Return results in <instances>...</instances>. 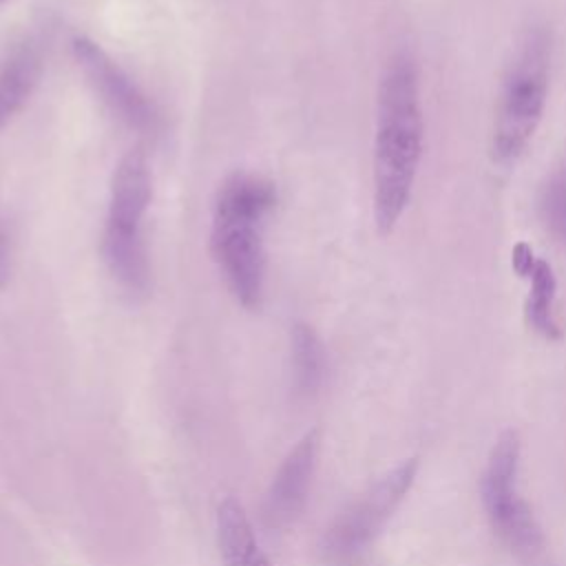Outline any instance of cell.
Here are the masks:
<instances>
[{"label": "cell", "mask_w": 566, "mask_h": 566, "mask_svg": "<svg viewBox=\"0 0 566 566\" xmlns=\"http://www.w3.org/2000/svg\"><path fill=\"white\" fill-rule=\"evenodd\" d=\"M102 254L108 272L130 296H144L150 287V263L142 228L104 226Z\"/></svg>", "instance_id": "10"}, {"label": "cell", "mask_w": 566, "mask_h": 566, "mask_svg": "<svg viewBox=\"0 0 566 566\" xmlns=\"http://www.w3.org/2000/svg\"><path fill=\"white\" fill-rule=\"evenodd\" d=\"M0 2H2V0H0Z\"/></svg>", "instance_id": "16"}, {"label": "cell", "mask_w": 566, "mask_h": 566, "mask_svg": "<svg viewBox=\"0 0 566 566\" xmlns=\"http://www.w3.org/2000/svg\"><path fill=\"white\" fill-rule=\"evenodd\" d=\"M537 210L551 237L566 248V166L553 170L542 184Z\"/></svg>", "instance_id": "14"}, {"label": "cell", "mask_w": 566, "mask_h": 566, "mask_svg": "<svg viewBox=\"0 0 566 566\" xmlns=\"http://www.w3.org/2000/svg\"><path fill=\"white\" fill-rule=\"evenodd\" d=\"M292 371L294 387L298 394H314L325 376V349L318 334L305 325L296 323L292 329Z\"/></svg>", "instance_id": "13"}, {"label": "cell", "mask_w": 566, "mask_h": 566, "mask_svg": "<svg viewBox=\"0 0 566 566\" xmlns=\"http://www.w3.org/2000/svg\"><path fill=\"white\" fill-rule=\"evenodd\" d=\"M424 148L420 71L409 51L394 53L378 82L374 135V221L394 232L409 208Z\"/></svg>", "instance_id": "1"}, {"label": "cell", "mask_w": 566, "mask_h": 566, "mask_svg": "<svg viewBox=\"0 0 566 566\" xmlns=\"http://www.w3.org/2000/svg\"><path fill=\"white\" fill-rule=\"evenodd\" d=\"M418 473V460L409 458L374 486H369L356 502H352L327 528L323 537V553L327 557H347L367 546L391 517L396 506L409 493Z\"/></svg>", "instance_id": "5"}, {"label": "cell", "mask_w": 566, "mask_h": 566, "mask_svg": "<svg viewBox=\"0 0 566 566\" xmlns=\"http://www.w3.org/2000/svg\"><path fill=\"white\" fill-rule=\"evenodd\" d=\"M150 195L153 181L148 159L139 148L128 150L119 159L113 175L106 223L119 228H142V219L148 210Z\"/></svg>", "instance_id": "9"}, {"label": "cell", "mask_w": 566, "mask_h": 566, "mask_svg": "<svg viewBox=\"0 0 566 566\" xmlns=\"http://www.w3.org/2000/svg\"><path fill=\"white\" fill-rule=\"evenodd\" d=\"M217 542L223 566H274L261 551L250 517L237 497H226L217 506Z\"/></svg>", "instance_id": "11"}, {"label": "cell", "mask_w": 566, "mask_h": 566, "mask_svg": "<svg viewBox=\"0 0 566 566\" xmlns=\"http://www.w3.org/2000/svg\"><path fill=\"white\" fill-rule=\"evenodd\" d=\"M75 57L102 102L130 128L139 133L157 130V113L135 82L88 38L73 42Z\"/></svg>", "instance_id": "6"}, {"label": "cell", "mask_w": 566, "mask_h": 566, "mask_svg": "<svg viewBox=\"0 0 566 566\" xmlns=\"http://www.w3.org/2000/svg\"><path fill=\"white\" fill-rule=\"evenodd\" d=\"M520 453L517 431L509 429L495 440L480 482L482 504L493 531L522 564L551 566L542 526L517 491Z\"/></svg>", "instance_id": "4"}, {"label": "cell", "mask_w": 566, "mask_h": 566, "mask_svg": "<svg viewBox=\"0 0 566 566\" xmlns=\"http://www.w3.org/2000/svg\"><path fill=\"white\" fill-rule=\"evenodd\" d=\"M274 188L254 175H232L219 188L212 217V252L234 298L256 310L263 298L265 252L261 221L274 206Z\"/></svg>", "instance_id": "2"}, {"label": "cell", "mask_w": 566, "mask_h": 566, "mask_svg": "<svg viewBox=\"0 0 566 566\" xmlns=\"http://www.w3.org/2000/svg\"><path fill=\"white\" fill-rule=\"evenodd\" d=\"M318 442V431H307L279 467L263 504L265 522L270 526H287L301 513L316 469Z\"/></svg>", "instance_id": "7"}, {"label": "cell", "mask_w": 566, "mask_h": 566, "mask_svg": "<svg viewBox=\"0 0 566 566\" xmlns=\"http://www.w3.org/2000/svg\"><path fill=\"white\" fill-rule=\"evenodd\" d=\"M11 272V259H9V245H7V237L0 228V287L7 283Z\"/></svg>", "instance_id": "15"}, {"label": "cell", "mask_w": 566, "mask_h": 566, "mask_svg": "<svg viewBox=\"0 0 566 566\" xmlns=\"http://www.w3.org/2000/svg\"><path fill=\"white\" fill-rule=\"evenodd\" d=\"M553 40L544 24L520 38L500 84L491 130V157L500 166L515 164L542 124L551 86Z\"/></svg>", "instance_id": "3"}, {"label": "cell", "mask_w": 566, "mask_h": 566, "mask_svg": "<svg viewBox=\"0 0 566 566\" xmlns=\"http://www.w3.org/2000/svg\"><path fill=\"white\" fill-rule=\"evenodd\" d=\"M40 55L31 44H20L0 60V128L22 108L40 77Z\"/></svg>", "instance_id": "12"}, {"label": "cell", "mask_w": 566, "mask_h": 566, "mask_svg": "<svg viewBox=\"0 0 566 566\" xmlns=\"http://www.w3.org/2000/svg\"><path fill=\"white\" fill-rule=\"evenodd\" d=\"M511 265L528 283V294L524 301L526 323L546 340L562 338V327L555 314L557 276L551 263L537 256L528 243L520 241L513 245Z\"/></svg>", "instance_id": "8"}]
</instances>
